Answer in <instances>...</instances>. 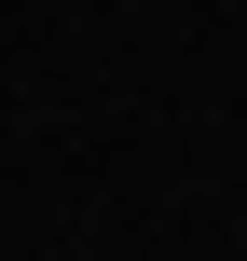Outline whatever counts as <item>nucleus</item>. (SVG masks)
Wrapping results in <instances>:
<instances>
[]
</instances>
